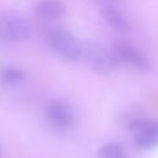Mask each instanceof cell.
<instances>
[{"label": "cell", "mask_w": 158, "mask_h": 158, "mask_svg": "<svg viewBox=\"0 0 158 158\" xmlns=\"http://www.w3.org/2000/svg\"><path fill=\"white\" fill-rule=\"evenodd\" d=\"M31 35L28 23L20 16L0 14V42H22Z\"/></svg>", "instance_id": "obj_1"}, {"label": "cell", "mask_w": 158, "mask_h": 158, "mask_svg": "<svg viewBox=\"0 0 158 158\" xmlns=\"http://www.w3.org/2000/svg\"><path fill=\"white\" fill-rule=\"evenodd\" d=\"M81 54L88 64L99 73H110L116 67V57L98 43L85 42L81 46Z\"/></svg>", "instance_id": "obj_2"}, {"label": "cell", "mask_w": 158, "mask_h": 158, "mask_svg": "<svg viewBox=\"0 0 158 158\" xmlns=\"http://www.w3.org/2000/svg\"><path fill=\"white\" fill-rule=\"evenodd\" d=\"M49 42L53 49L69 60H77L81 56V46L74 36L65 31L56 30L49 35Z\"/></svg>", "instance_id": "obj_3"}, {"label": "cell", "mask_w": 158, "mask_h": 158, "mask_svg": "<svg viewBox=\"0 0 158 158\" xmlns=\"http://www.w3.org/2000/svg\"><path fill=\"white\" fill-rule=\"evenodd\" d=\"M131 128L136 131L135 142L137 147L149 149L158 144V122L137 120L131 123Z\"/></svg>", "instance_id": "obj_4"}, {"label": "cell", "mask_w": 158, "mask_h": 158, "mask_svg": "<svg viewBox=\"0 0 158 158\" xmlns=\"http://www.w3.org/2000/svg\"><path fill=\"white\" fill-rule=\"evenodd\" d=\"M44 115L51 125L58 128H65L73 122V114L70 109L60 101L48 102L44 109Z\"/></svg>", "instance_id": "obj_5"}, {"label": "cell", "mask_w": 158, "mask_h": 158, "mask_svg": "<svg viewBox=\"0 0 158 158\" xmlns=\"http://www.w3.org/2000/svg\"><path fill=\"white\" fill-rule=\"evenodd\" d=\"M115 51H116V58H120L122 62L127 64H131L139 69H147L149 67L148 59L130 44L118 43L116 44Z\"/></svg>", "instance_id": "obj_6"}, {"label": "cell", "mask_w": 158, "mask_h": 158, "mask_svg": "<svg viewBox=\"0 0 158 158\" xmlns=\"http://www.w3.org/2000/svg\"><path fill=\"white\" fill-rule=\"evenodd\" d=\"M35 11L41 19L53 21L65 14V7L59 0H41L36 4Z\"/></svg>", "instance_id": "obj_7"}, {"label": "cell", "mask_w": 158, "mask_h": 158, "mask_svg": "<svg viewBox=\"0 0 158 158\" xmlns=\"http://www.w3.org/2000/svg\"><path fill=\"white\" fill-rule=\"evenodd\" d=\"M101 16L104 17V20L115 30L117 31H127L128 30V22L126 20V17L114 6V5H104L101 6Z\"/></svg>", "instance_id": "obj_8"}, {"label": "cell", "mask_w": 158, "mask_h": 158, "mask_svg": "<svg viewBox=\"0 0 158 158\" xmlns=\"http://www.w3.org/2000/svg\"><path fill=\"white\" fill-rule=\"evenodd\" d=\"M99 156L101 158H127L123 147L120 143H106L99 149Z\"/></svg>", "instance_id": "obj_9"}, {"label": "cell", "mask_w": 158, "mask_h": 158, "mask_svg": "<svg viewBox=\"0 0 158 158\" xmlns=\"http://www.w3.org/2000/svg\"><path fill=\"white\" fill-rule=\"evenodd\" d=\"M23 79V73L14 67L0 68V80L5 84H15Z\"/></svg>", "instance_id": "obj_10"}, {"label": "cell", "mask_w": 158, "mask_h": 158, "mask_svg": "<svg viewBox=\"0 0 158 158\" xmlns=\"http://www.w3.org/2000/svg\"><path fill=\"white\" fill-rule=\"evenodd\" d=\"M95 1L100 2V4L104 6V5H114V4H115V2H117L118 0H95Z\"/></svg>", "instance_id": "obj_11"}]
</instances>
